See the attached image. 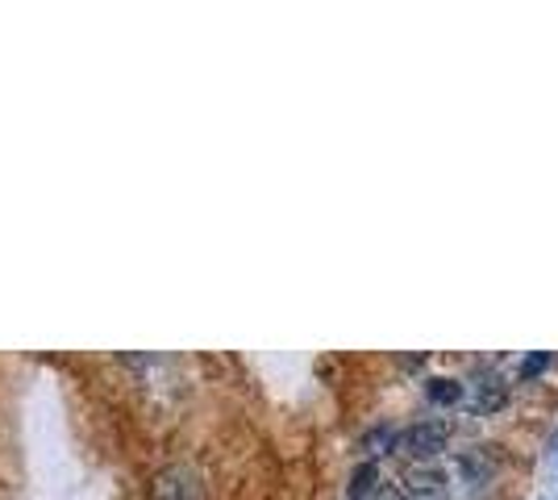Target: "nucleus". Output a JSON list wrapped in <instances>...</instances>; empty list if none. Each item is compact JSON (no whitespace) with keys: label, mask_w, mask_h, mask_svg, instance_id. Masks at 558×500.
Masks as SVG:
<instances>
[{"label":"nucleus","mask_w":558,"mask_h":500,"mask_svg":"<svg viewBox=\"0 0 558 500\" xmlns=\"http://www.w3.org/2000/svg\"><path fill=\"white\" fill-rule=\"evenodd\" d=\"M446 442H450V426L446 422H417V426L396 434V451L404 454V459H413V463L438 459L446 451Z\"/></svg>","instance_id":"1"},{"label":"nucleus","mask_w":558,"mask_h":500,"mask_svg":"<svg viewBox=\"0 0 558 500\" xmlns=\"http://www.w3.org/2000/svg\"><path fill=\"white\" fill-rule=\"evenodd\" d=\"M400 484H404L409 500H446V472L434 463H413Z\"/></svg>","instance_id":"2"},{"label":"nucleus","mask_w":558,"mask_h":500,"mask_svg":"<svg viewBox=\"0 0 558 500\" xmlns=\"http://www.w3.org/2000/svg\"><path fill=\"white\" fill-rule=\"evenodd\" d=\"M505 401H509V388L500 383V376H484V380L475 383V392H471V413L484 417V413L505 408Z\"/></svg>","instance_id":"3"},{"label":"nucleus","mask_w":558,"mask_h":500,"mask_svg":"<svg viewBox=\"0 0 558 500\" xmlns=\"http://www.w3.org/2000/svg\"><path fill=\"white\" fill-rule=\"evenodd\" d=\"M375 492H379V463H375V459H363V463L350 472L347 497L350 500H372Z\"/></svg>","instance_id":"4"},{"label":"nucleus","mask_w":558,"mask_h":500,"mask_svg":"<svg viewBox=\"0 0 558 500\" xmlns=\"http://www.w3.org/2000/svg\"><path fill=\"white\" fill-rule=\"evenodd\" d=\"M425 397H429L434 405H459V401H463V383L450 380V376H434V380L425 383Z\"/></svg>","instance_id":"5"},{"label":"nucleus","mask_w":558,"mask_h":500,"mask_svg":"<svg viewBox=\"0 0 558 500\" xmlns=\"http://www.w3.org/2000/svg\"><path fill=\"white\" fill-rule=\"evenodd\" d=\"M388 447L396 451V434H392L388 426L367 429V434H363V442H359V451H367V459H375V454H384Z\"/></svg>","instance_id":"6"},{"label":"nucleus","mask_w":558,"mask_h":500,"mask_svg":"<svg viewBox=\"0 0 558 500\" xmlns=\"http://www.w3.org/2000/svg\"><path fill=\"white\" fill-rule=\"evenodd\" d=\"M546 367H550V355H546V351H537V355H530L525 363H521V371H517V376H521V383H530L534 376H542Z\"/></svg>","instance_id":"7"}]
</instances>
